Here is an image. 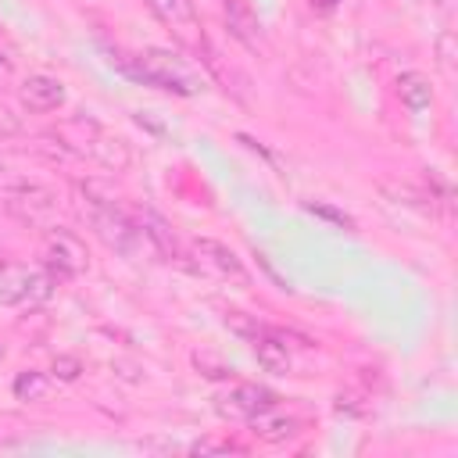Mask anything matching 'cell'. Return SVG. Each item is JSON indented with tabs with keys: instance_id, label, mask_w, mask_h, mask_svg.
Masks as SVG:
<instances>
[{
	"instance_id": "1",
	"label": "cell",
	"mask_w": 458,
	"mask_h": 458,
	"mask_svg": "<svg viewBox=\"0 0 458 458\" xmlns=\"http://www.w3.org/2000/svg\"><path fill=\"white\" fill-rule=\"evenodd\" d=\"M118 68L125 75H132L136 82L165 89V93H175V97L204 93V75L182 54L165 50V47H147V50H140L132 57H118Z\"/></svg>"
},
{
	"instance_id": "2",
	"label": "cell",
	"mask_w": 458,
	"mask_h": 458,
	"mask_svg": "<svg viewBox=\"0 0 458 458\" xmlns=\"http://www.w3.org/2000/svg\"><path fill=\"white\" fill-rule=\"evenodd\" d=\"M82 215H86L89 229L100 236V243L118 250V254H132L136 243L143 240L140 225L107 197H93L89 190H82Z\"/></svg>"
},
{
	"instance_id": "3",
	"label": "cell",
	"mask_w": 458,
	"mask_h": 458,
	"mask_svg": "<svg viewBox=\"0 0 458 458\" xmlns=\"http://www.w3.org/2000/svg\"><path fill=\"white\" fill-rule=\"evenodd\" d=\"M68 129H72V132H61V143H64L68 150H75V154H82V157H93L97 165H104V168H111V172H122V168L132 161L125 140L104 132L93 118H75V122H68Z\"/></svg>"
},
{
	"instance_id": "4",
	"label": "cell",
	"mask_w": 458,
	"mask_h": 458,
	"mask_svg": "<svg viewBox=\"0 0 458 458\" xmlns=\"http://www.w3.org/2000/svg\"><path fill=\"white\" fill-rule=\"evenodd\" d=\"M43 268L54 276V283L75 279L79 272L89 268V250L82 243V236H75L72 229L50 225L43 233Z\"/></svg>"
},
{
	"instance_id": "5",
	"label": "cell",
	"mask_w": 458,
	"mask_h": 458,
	"mask_svg": "<svg viewBox=\"0 0 458 458\" xmlns=\"http://www.w3.org/2000/svg\"><path fill=\"white\" fill-rule=\"evenodd\" d=\"M54 293V276L47 268H29L18 261H0V304L36 308Z\"/></svg>"
},
{
	"instance_id": "6",
	"label": "cell",
	"mask_w": 458,
	"mask_h": 458,
	"mask_svg": "<svg viewBox=\"0 0 458 458\" xmlns=\"http://www.w3.org/2000/svg\"><path fill=\"white\" fill-rule=\"evenodd\" d=\"M276 404H279V397L268 386H258V383H236V386H229L225 394L215 397V411L229 422H250V419L272 411Z\"/></svg>"
},
{
	"instance_id": "7",
	"label": "cell",
	"mask_w": 458,
	"mask_h": 458,
	"mask_svg": "<svg viewBox=\"0 0 458 458\" xmlns=\"http://www.w3.org/2000/svg\"><path fill=\"white\" fill-rule=\"evenodd\" d=\"M147 4H150V11L157 14V21H161L182 47L200 50V43H204L208 36H204V25H200V18H197L193 0H147Z\"/></svg>"
},
{
	"instance_id": "8",
	"label": "cell",
	"mask_w": 458,
	"mask_h": 458,
	"mask_svg": "<svg viewBox=\"0 0 458 458\" xmlns=\"http://www.w3.org/2000/svg\"><path fill=\"white\" fill-rule=\"evenodd\" d=\"M0 200H4V208H7L14 218L32 222V225H39V222L57 208V193L47 190V186H39V182H18V186L4 190Z\"/></svg>"
},
{
	"instance_id": "9",
	"label": "cell",
	"mask_w": 458,
	"mask_h": 458,
	"mask_svg": "<svg viewBox=\"0 0 458 458\" xmlns=\"http://www.w3.org/2000/svg\"><path fill=\"white\" fill-rule=\"evenodd\" d=\"M68 100L64 93V82L54 79V75H29L21 82V104L36 114H47V111H57L61 104Z\"/></svg>"
},
{
	"instance_id": "10",
	"label": "cell",
	"mask_w": 458,
	"mask_h": 458,
	"mask_svg": "<svg viewBox=\"0 0 458 458\" xmlns=\"http://www.w3.org/2000/svg\"><path fill=\"white\" fill-rule=\"evenodd\" d=\"M193 250H197V258L204 261V265H211L218 276H225V279H233V283H240V286H247L250 283V276H247V268H243V261L225 247V243H218V240H197L193 243Z\"/></svg>"
},
{
	"instance_id": "11",
	"label": "cell",
	"mask_w": 458,
	"mask_h": 458,
	"mask_svg": "<svg viewBox=\"0 0 458 458\" xmlns=\"http://www.w3.org/2000/svg\"><path fill=\"white\" fill-rule=\"evenodd\" d=\"M136 225H140V233H143V236L154 243V250H157L165 261H179V265H186V254H182V247H179V240H175L172 225H168L161 215L143 211V215L136 218Z\"/></svg>"
},
{
	"instance_id": "12",
	"label": "cell",
	"mask_w": 458,
	"mask_h": 458,
	"mask_svg": "<svg viewBox=\"0 0 458 458\" xmlns=\"http://www.w3.org/2000/svg\"><path fill=\"white\" fill-rule=\"evenodd\" d=\"M254 358H258V365H261L265 372H272V376H286V372L293 369V358H290L286 340H283L279 333H258V336H254Z\"/></svg>"
},
{
	"instance_id": "13",
	"label": "cell",
	"mask_w": 458,
	"mask_h": 458,
	"mask_svg": "<svg viewBox=\"0 0 458 458\" xmlns=\"http://www.w3.org/2000/svg\"><path fill=\"white\" fill-rule=\"evenodd\" d=\"M394 86H397V97L408 111H426L433 104V86L422 72H404V75H397Z\"/></svg>"
},
{
	"instance_id": "14",
	"label": "cell",
	"mask_w": 458,
	"mask_h": 458,
	"mask_svg": "<svg viewBox=\"0 0 458 458\" xmlns=\"http://www.w3.org/2000/svg\"><path fill=\"white\" fill-rule=\"evenodd\" d=\"M250 426H254V437L265 440V444H283V440L297 437V429H301L297 419H283V415H268V411L250 419Z\"/></svg>"
},
{
	"instance_id": "15",
	"label": "cell",
	"mask_w": 458,
	"mask_h": 458,
	"mask_svg": "<svg viewBox=\"0 0 458 458\" xmlns=\"http://www.w3.org/2000/svg\"><path fill=\"white\" fill-rule=\"evenodd\" d=\"M225 21H229V32H233L240 43H247L250 50H258V21H254V14L247 11L243 0H229Z\"/></svg>"
},
{
	"instance_id": "16",
	"label": "cell",
	"mask_w": 458,
	"mask_h": 458,
	"mask_svg": "<svg viewBox=\"0 0 458 458\" xmlns=\"http://www.w3.org/2000/svg\"><path fill=\"white\" fill-rule=\"evenodd\" d=\"M47 386H50V379L43 372H36V369H21L14 376V383H11V390H14L18 401H39L47 394Z\"/></svg>"
},
{
	"instance_id": "17",
	"label": "cell",
	"mask_w": 458,
	"mask_h": 458,
	"mask_svg": "<svg viewBox=\"0 0 458 458\" xmlns=\"http://www.w3.org/2000/svg\"><path fill=\"white\" fill-rule=\"evenodd\" d=\"M301 208H304L308 215H315V218H322V222L336 225V229H347V233H354V218H351L347 211H340V208L326 204V200H304Z\"/></svg>"
},
{
	"instance_id": "18",
	"label": "cell",
	"mask_w": 458,
	"mask_h": 458,
	"mask_svg": "<svg viewBox=\"0 0 458 458\" xmlns=\"http://www.w3.org/2000/svg\"><path fill=\"white\" fill-rule=\"evenodd\" d=\"M193 365H197L200 376H208V379H229V376H233V365H225L222 358H215V354H208V351H197V354H193Z\"/></svg>"
},
{
	"instance_id": "19",
	"label": "cell",
	"mask_w": 458,
	"mask_h": 458,
	"mask_svg": "<svg viewBox=\"0 0 458 458\" xmlns=\"http://www.w3.org/2000/svg\"><path fill=\"white\" fill-rule=\"evenodd\" d=\"M50 376L61 379V383H75V379L82 376V361H79L75 354H57V358L50 361Z\"/></svg>"
},
{
	"instance_id": "20",
	"label": "cell",
	"mask_w": 458,
	"mask_h": 458,
	"mask_svg": "<svg viewBox=\"0 0 458 458\" xmlns=\"http://www.w3.org/2000/svg\"><path fill=\"white\" fill-rule=\"evenodd\" d=\"M225 326L236 333V336H247V340H254L258 333H265L250 315H243V311H225Z\"/></svg>"
},
{
	"instance_id": "21",
	"label": "cell",
	"mask_w": 458,
	"mask_h": 458,
	"mask_svg": "<svg viewBox=\"0 0 458 458\" xmlns=\"http://www.w3.org/2000/svg\"><path fill=\"white\" fill-rule=\"evenodd\" d=\"M451 50H454V32H444L440 43H437V61H440V68H444L447 75L454 72V54H451Z\"/></svg>"
},
{
	"instance_id": "22",
	"label": "cell",
	"mask_w": 458,
	"mask_h": 458,
	"mask_svg": "<svg viewBox=\"0 0 458 458\" xmlns=\"http://www.w3.org/2000/svg\"><path fill=\"white\" fill-rule=\"evenodd\" d=\"M229 451H240V447L229 440H197L190 447V454H229Z\"/></svg>"
},
{
	"instance_id": "23",
	"label": "cell",
	"mask_w": 458,
	"mask_h": 458,
	"mask_svg": "<svg viewBox=\"0 0 458 458\" xmlns=\"http://www.w3.org/2000/svg\"><path fill=\"white\" fill-rule=\"evenodd\" d=\"M14 136H21V122H18V114H11V111L0 107V143L4 140H14Z\"/></svg>"
},
{
	"instance_id": "24",
	"label": "cell",
	"mask_w": 458,
	"mask_h": 458,
	"mask_svg": "<svg viewBox=\"0 0 458 458\" xmlns=\"http://www.w3.org/2000/svg\"><path fill=\"white\" fill-rule=\"evenodd\" d=\"M7 75H11V61L0 54V79H7Z\"/></svg>"
},
{
	"instance_id": "25",
	"label": "cell",
	"mask_w": 458,
	"mask_h": 458,
	"mask_svg": "<svg viewBox=\"0 0 458 458\" xmlns=\"http://www.w3.org/2000/svg\"><path fill=\"white\" fill-rule=\"evenodd\" d=\"M437 4H440V7H451V0H437Z\"/></svg>"
}]
</instances>
